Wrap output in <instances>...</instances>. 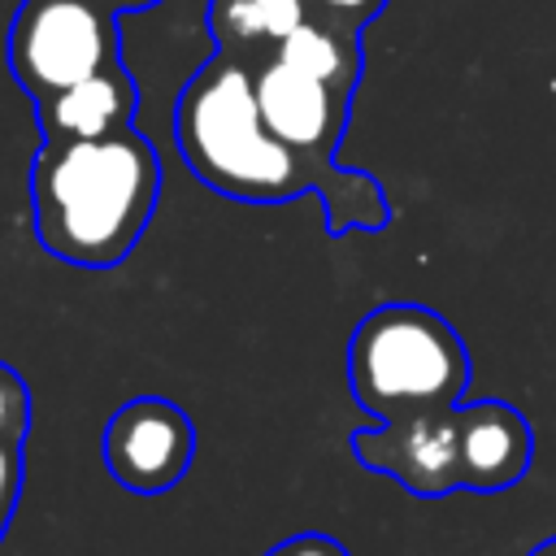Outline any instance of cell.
I'll return each instance as SVG.
<instances>
[{"mask_svg": "<svg viewBox=\"0 0 556 556\" xmlns=\"http://www.w3.org/2000/svg\"><path fill=\"white\" fill-rule=\"evenodd\" d=\"M174 139L191 174L248 204H282L300 191H321L326 226H382L387 195L369 174L339 169L334 161H308L269 135L252 96V65L217 52L178 96Z\"/></svg>", "mask_w": 556, "mask_h": 556, "instance_id": "6da1fadb", "label": "cell"}, {"mask_svg": "<svg viewBox=\"0 0 556 556\" xmlns=\"http://www.w3.org/2000/svg\"><path fill=\"white\" fill-rule=\"evenodd\" d=\"M156 195L161 161L135 126L100 139H43L30 165L39 248L87 269H109L135 252Z\"/></svg>", "mask_w": 556, "mask_h": 556, "instance_id": "7a4b0ae2", "label": "cell"}, {"mask_svg": "<svg viewBox=\"0 0 556 556\" xmlns=\"http://www.w3.org/2000/svg\"><path fill=\"white\" fill-rule=\"evenodd\" d=\"M469 382V352L447 317L421 304H382L365 313L348 343L352 400L378 421L456 408Z\"/></svg>", "mask_w": 556, "mask_h": 556, "instance_id": "3957f363", "label": "cell"}, {"mask_svg": "<svg viewBox=\"0 0 556 556\" xmlns=\"http://www.w3.org/2000/svg\"><path fill=\"white\" fill-rule=\"evenodd\" d=\"M122 61L113 13L100 0H22L9 26V74L43 100Z\"/></svg>", "mask_w": 556, "mask_h": 556, "instance_id": "277c9868", "label": "cell"}, {"mask_svg": "<svg viewBox=\"0 0 556 556\" xmlns=\"http://www.w3.org/2000/svg\"><path fill=\"white\" fill-rule=\"evenodd\" d=\"M195 456L191 417L161 395L126 400L104 426V465L135 495H161L182 482Z\"/></svg>", "mask_w": 556, "mask_h": 556, "instance_id": "5b68a950", "label": "cell"}, {"mask_svg": "<svg viewBox=\"0 0 556 556\" xmlns=\"http://www.w3.org/2000/svg\"><path fill=\"white\" fill-rule=\"evenodd\" d=\"M352 456L421 500L447 495L460 486V408L408 413L374 430H356Z\"/></svg>", "mask_w": 556, "mask_h": 556, "instance_id": "8992f818", "label": "cell"}, {"mask_svg": "<svg viewBox=\"0 0 556 556\" xmlns=\"http://www.w3.org/2000/svg\"><path fill=\"white\" fill-rule=\"evenodd\" d=\"M252 96L274 139H282L291 152L308 161H334L343 126H348L343 91L326 87L321 78L278 56H265L261 65H252Z\"/></svg>", "mask_w": 556, "mask_h": 556, "instance_id": "52a82bcc", "label": "cell"}, {"mask_svg": "<svg viewBox=\"0 0 556 556\" xmlns=\"http://www.w3.org/2000/svg\"><path fill=\"white\" fill-rule=\"evenodd\" d=\"M534 456L530 421L504 400H473L460 408V486L508 491L526 478Z\"/></svg>", "mask_w": 556, "mask_h": 556, "instance_id": "ba28073f", "label": "cell"}, {"mask_svg": "<svg viewBox=\"0 0 556 556\" xmlns=\"http://www.w3.org/2000/svg\"><path fill=\"white\" fill-rule=\"evenodd\" d=\"M139 109V87L130 70L117 61L91 78H78L43 100H35V117L43 139H100L126 130Z\"/></svg>", "mask_w": 556, "mask_h": 556, "instance_id": "9c48e42d", "label": "cell"}, {"mask_svg": "<svg viewBox=\"0 0 556 556\" xmlns=\"http://www.w3.org/2000/svg\"><path fill=\"white\" fill-rule=\"evenodd\" d=\"M308 17V0H213L208 4V30L217 39V52H230L239 61L256 52H274L287 30H295Z\"/></svg>", "mask_w": 556, "mask_h": 556, "instance_id": "30bf717a", "label": "cell"}, {"mask_svg": "<svg viewBox=\"0 0 556 556\" xmlns=\"http://www.w3.org/2000/svg\"><path fill=\"white\" fill-rule=\"evenodd\" d=\"M269 56L321 78L326 87H334L343 96H352V87L361 78V43H356V35L343 30V26H330L321 17H304L295 30H287L278 39V48Z\"/></svg>", "mask_w": 556, "mask_h": 556, "instance_id": "8fae6325", "label": "cell"}, {"mask_svg": "<svg viewBox=\"0 0 556 556\" xmlns=\"http://www.w3.org/2000/svg\"><path fill=\"white\" fill-rule=\"evenodd\" d=\"M30 426V395L17 369L0 365V443H22Z\"/></svg>", "mask_w": 556, "mask_h": 556, "instance_id": "7c38bea8", "label": "cell"}, {"mask_svg": "<svg viewBox=\"0 0 556 556\" xmlns=\"http://www.w3.org/2000/svg\"><path fill=\"white\" fill-rule=\"evenodd\" d=\"M387 0H308V17H321L330 26H343V30H361L369 17L382 13Z\"/></svg>", "mask_w": 556, "mask_h": 556, "instance_id": "4fadbf2b", "label": "cell"}, {"mask_svg": "<svg viewBox=\"0 0 556 556\" xmlns=\"http://www.w3.org/2000/svg\"><path fill=\"white\" fill-rule=\"evenodd\" d=\"M22 495V443H0V539L13 521Z\"/></svg>", "mask_w": 556, "mask_h": 556, "instance_id": "5bb4252c", "label": "cell"}, {"mask_svg": "<svg viewBox=\"0 0 556 556\" xmlns=\"http://www.w3.org/2000/svg\"><path fill=\"white\" fill-rule=\"evenodd\" d=\"M265 556H348V547L330 534H295V539H282L278 547H269Z\"/></svg>", "mask_w": 556, "mask_h": 556, "instance_id": "9a60e30c", "label": "cell"}, {"mask_svg": "<svg viewBox=\"0 0 556 556\" xmlns=\"http://www.w3.org/2000/svg\"><path fill=\"white\" fill-rule=\"evenodd\" d=\"M100 4H104V9L117 17V13H139V9H152V4H161V0H100Z\"/></svg>", "mask_w": 556, "mask_h": 556, "instance_id": "2e32d148", "label": "cell"}, {"mask_svg": "<svg viewBox=\"0 0 556 556\" xmlns=\"http://www.w3.org/2000/svg\"><path fill=\"white\" fill-rule=\"evenodd\" d=\"M530 556H556V539H547V543H539Z\"/></svg>", "mask_w": 556, "mask_h": 556, "instance_id": "e0dca14e", "label": "cell"}]
</instances>
